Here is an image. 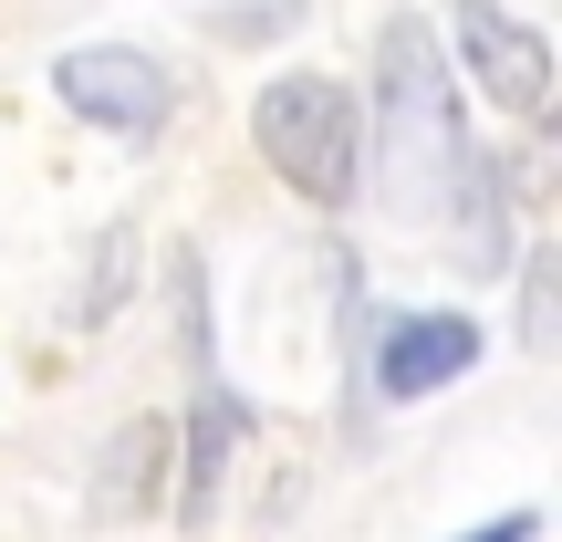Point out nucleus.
<instances>
[{
	"mask_svg": "<svg viewBox=\"0 0 562 542\" xmlns=\"http://www.w3.org/2000/svg\"><path fill=\"white\" fill-rule=\"evenodd\" d=\"M375 104H385V167H396V209L448 220V199L469 188V125H459V74H448L427 21H385L375 42Z\"/></svg>",
	"mask_w": 562,
	"mask_h": 542,
	"instance_id": "1",
	"label": "nucleus"
},
{
	"mask_svg": "<svg viewBox=\"0 0 562 542\" xmlns=\"http://www.w3.org/2000/svg\"><path fill=\"white\" fill-rule=\"evenodd\" d=\"M250 146L313 209H344L364 188V115H355V95L334 74H271L261 104H250Z\"/></svg>",
	"mask_w": 562,
	"mask_h": 542,
	"instance_id": "2",
	"label": "nucleus"
},
{
	"mask_svg": "<svg viewBox=\"0 0 562 542\" xmlns=\"http://www.w3.org/2000/svg\"><path fill=\"white\" fill-rule=\"evenodd\" d=\"M53 95H63V115H83V125H104V136H136L146 146L167 125V104H178V84H167V63L136 53V42H83V53L53 63Z\"/></svg>",
	"mask_w": 562,
	"mask_h": 542,
	"instance_id": "3",
	"label": "nucleus"
},
{
	"mask_svg": "<svg viewBox=\"0 0 562 542\" xmlns=\"http://www.w3.org/2000/svg\"><path fill=\"white\" fill-rule=\"evenodd\" d=\"M480 323L459 313V302H427V313H385V334H375V397L385 407H417V397H438V386H459L469 365H480Z\"/></svg>",
	"mask_w": 562,
	"mask_h": 542,
	"instance_id": "4",
	"label": "nucleus"
},
{
	"mask_svg": "<svg viewBox=\"0 0 562 542\" xmlns=\"http://www.w3.org/2000/svg\"><path fill=\"white\" fill-rule=\"evenodd\" d=\"M459 63L480 74V95L501 115H542L552 104V42L531 21H510L501 0H459Z\"/></svg>",
	"mask_w": 562,
	"mask_h": 542,
	"instance_id": "5",
	"label": "nucleus"
},
{
	"mask_svg": "<svg viewBox=\"0 0 562 542\" xmlns=\"http://www.w3.org/2000/svg\"><path fill=\"white\" fill-rule=\"evenodd\" d=\"M250 439V407L229 397V386H209L199 418H188V480H178V522L199 532L209 511H220V480H229V449Z\"/></svg>",
	"mask_w": 562,
	"mask_h": 542,
	"instance_id": "6",
	"label": "nucleus"
},
{
	"mask_svg": "<svg viewBox=\"0 0 562 542\" xmlns=\"http://www.w3.org/2000/svg\"><path fill=\"white\" fill-rule=\"evenodd\" d=\"M157 460H167V418H125L115 439H104V469H94V511L104 522H125V511L157 490Z\"/></svg>",
	"mask_w": 562,
	"mask_h": 542,
	"instance_id": "7",
	"label": "nucleus"
},
{
	"mask_svg": "<svg viewBox=\"0 0 562 542\" xmlns=\"http://www.w3.org/2000/svg\"><path fill=\"white\" fill-rule=\"evenodd\" d=\"M125 281H136V220H104L94 230V251H83V281H74V334H94V323H115V302H125Z\"/></svg>",
	"mask_w": 562,
	"mask_h": 542,
	"instance_id": "8",
	"label": "nucleus"
},
{
	"mask_svg": "<svg viewBox=\"0 0 562 542\" xmlns=\"http://www.w3.org/2000/svg\"><path fill=\"white\" fill-rule=\"evenodd\" d=\"M302 21V0H250V11H209V32L220 42H271V32H292Z\"/></svg>",
	"mask_w": 562,
	"mask_h": 542,
	"instance_id": "9",
	"label": "nucleus"
},
{
	"mask_svg": "<svg viewBox=\"0 0 562 542\" xmlns=\"http://www.w3.org/2000/svg\"><path fill=\"white\" fill-rule=\"evenodd\" d=\"M521 344L552 355V251H531V272H521Z\"/></svg>",
	"mask_w": 562,
	"mask_h": 542,
	"instance_id": "10",
	"label": "nucleus"
},
{
	"mask_svg": "<svg viewBox=\"0 0 562 542\" xmlns=\"http://www.w3.org/2000/svg\"><path fill=\"white\" fill-rule=\"evenodd\" d=\"M469 542H531V511H501L490 532H469Z\"/></svg>",
	"mask_w": 562,
	"mask_h": 542,
	"instance_id": "11",
	"label": "nucleus"
}]
</instances>
